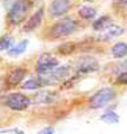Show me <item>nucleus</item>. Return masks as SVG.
I'll return each mask as SVG.
<instances>
[{"mask_svg":"<svg viewBox=\"0 0 127 134\" xmlns=\"http://www.w3.org/2000/svg\"><path fill=\"white\" fill-rule=\"evenodd\" d=\"M33 6L32 0H16L7 13V20L12 25H19L26 19L28 12Z\"/></svg>","mask_w":127,"mask_h":134,"instance_id":"1","label":"nucleus"},{"mask_svg":"<svg viewBox=\"0 0 127 134\" xmlns=\"http://www.w3.org/2000/svg\"><path fill=\"white\" fill-rule=\"evenodd\" d=\"M78 28V23L74 19L71 18H65L56 23L48 31V34L51 38L58 39V38H64L68 37L72 33H74Z\"/></svg>","mask_w":127,"mask_h":134,"instance_id":"2","label":"nucleus"},{"mask_svg":"<svg viewBox=\"0 0 127 134\" xmlns=\"http://www.w3.org/2000/svg\"><path fill=\"white\" fill-rule=\"evenodd\" d=\"M71 74V67L68 66H61V67H57L53 71L48 72L46 74L40 75V80L42 82V86L46 85H57L65 81Z\"/></svg>","mask_w":127,"mask_h":134,"instance_id":"3","label":"nucleus"},{"mask_svg":"<svg viewBox=\"0 0 127 134\" xmlns=\"http://www.w3.org/2000/svg\"><path fill=\"white\" fill-rule=\"evenodd\" d=\"M115 97L114 90L112 87H104L97 91L92 97L90 98V107L93 109H98L105 107L107 104L112 101Z\"/></svg>","mask_w":127,"mask_h":134,"instance_id":"4","label":"nucleus"},{"mask_svg":"<svg viewBox=\"0 0 127 134\" xmlns=\"http://www.w3.org/2000/svg\"><path fill=\"white\" fill-rule=\"evenodd\" d=\"M31 99L23 93H9L5 98V105L9 109L15 112H23L31 105Z\"/></svg>","mask_w":127,"mask_h":134,"instance_id":"5","label":"nucleus"},{"mask_svg":"<svg viewBox=\"0 0 127 134\" xmlns=\"http://www.w3.org/2000/svg\"><path fill=\"white\" fill-rule=\"evenodd\" d=\"M59 66V61L58 59H56L54 57H52L48 53H44L38 58L37 61V72L42 75V74H46L48 72L53 71L54 68Z\"/></svg>","mask_w":127,"mask_h":134,"instance_id":"6","label":"nucleus"},{"mask_svg":"<svg viewBox=\"0 0 127 134\" xmlns=\"http://www.w3.org/2000/svg\"><path fill=\"white\" fill-rule=\"evenodd\" d=\"M99 68L98 61L92 57H82L76 63V72L79 74H87L91 72H95Z\"/></svg>","mask_w":127,"mask_h":134,"instance_id":"7","label":"nucleus"},{"mask_svg":"<svg viewBox=\"0 0 127 134\" xmlns=\"http://www.w3.org/2000/svg\"><path fill=\"white\" fill-rule=\"evenodd\" d=\"M71 1L69 0H53L49 6V14L52 16H60L69 11Z\"/></svg>","mask_w":127,"mask_h":134,"instance_id":"8","label":"nucleus"},{"mask_svg":"<svg viewBox=\"0 0 127 134\" xmlns=\"http://www.w3.org/2000/svg\"><path fill=\"white\" fill-rule=\"evenodd\" d=\"M58 99V94L56 92L52 91H41L38 92L37 94L33 97L35 104H42V105H48V104H53L57 101Z\"/></svg>","mask_w":127,"mask_h":134,"instance_id":"9","label":"nucleus"},{"mask_svg":"<svg viewBox=\"0 0 127 134\" xmlns=\"http://www.w3.org/2000/svg\"><path fill=\"white\" fill-rule=\"evenodd\" d=\"M42 18H44V8L37 9L35 13H33L32 16L26 21L25 26H24V31L25 32H31V31L35 30L37 27H39V25L42 21Z\"/></svg>","mask_w":127,"mask_h":134,"instance_id":"10","label":"nucleus"},{"mask_svg":"<svg viewBox=\"0 0 127 134\" xmlns=\"http://www.w3.org/2000/svg\"><path fill=\"white\" fill-rule=\"evenodd\" d=\"M26 73H27V72H26L25 68H23V67H16V68H14L13 71L8 74V76H7V83H8L9 86L19 85V83L24 80Z\"/></svg>","mask_w":127,"mask_h":134,"instance_id":"11","label":"nucleus"},{"mask_svg":"<svg viewBox=\"0 0 127 134\" xmlns=\"http://www.w3.org/2000/svg\"><path fill=\"white\" fill-rule=\"evenodd\" d=\"M101 34H100V39L102 40H109L113 39V38H117L119 35H121L124 33V28L120 27V26L117 25H109L107 28H105L104 31H101Z\"/></svg>","mask_w":127,"mask_h":134,"instance_id":"12","label":"nucleus"},{"mask_svg":"<svg viewBox=\"0 0 127 134\" xmlns=\"http://www.w3.org/2000/svg\"><path fill=\"white\" fill-rule=\"evenodd\" d=\"M112 55L117 59H123L127 55V44L126 42H117L111 49Z\"/></svg>","mask_w":127,"mask_h":134,"instance_id":"13","label":"nucleus"},{"mask_svg":"<svg viewBox=\"0 0 127 134\" xmlns=\"http://www.w3.org/2000/svg\"><path fill=\"white\" fill-rule=\"evenodd\" d=\"M100 120L105 124H108V125H114V124H118L120 121V116L113 111H109L104 113L100 116Z\"/></svg>","mask_w":127,"mask_h":134,"instance_id":"14","label":"nucleus"},{"mask_svg":"<svg viewBox=\"0 0 127 134\" xmlns=\"http://www.w3.org/2000/svg\"><path fill=\"white\" fill-rule=\"evenodd\" d=\"M28 46V40H21L19 44H16L14 47H12L11 49L8 51V54L11 57H18L20 54H23L24 52L26 51Z\"/></svg>","mask_w":127,"mask_h":134,"instance_id":"15","label":"nucleus"},{"mask_svg":"<svg viewBox=\"0 0 127 134\" xmlns=\"http://www.w3.org/2000/svg\"><path fill=\"white\" fill-rule=\"evenodd\" d=\"M109 25H112L111 18H109L108 15H104V16H101V18L97 19V20L93 23V28H94L95 31H104L105 28H107Z\"/></svg>","mask_w":127,"mask_h":134,"instance_id":"16","label":"nucleus"},{"mask_svg":"<svg viewBox=\"0 0 127 134\" xmlns=\"http://www.w3.org/2000/svg\"><path fill=\"white\" fill-rule=\"evenodd\" d=\"M42 86V82L40 80V78H32V79H28L26 80L25 82L23 83V88L24 90H39L40 87Z\"/></svg>","mask_w":127,"mask_h":134,"instance_id":"17","label":"nucleus"},{"mask_svg":"<svg viewBox=\"0 0 127 134\" xmlns=\"http://www.w3.org/2000/svg\"><path fill=\"white\" fill-rule=\"evenodd\" d=\"M78 13L82 19H87L88 20V19L94 18L97 12H95L94 8H92V7H90V6H84V7H81V8H79Z\"/></svg>","mask_w":127,"mask_h":134,"instance_id":"18","label":"nucleus"},{"mask_svg":"<svg viewBox=\"0 0 127 134\" xmlns=\"http://www.w3.org/2000/svg\"><path fill=\"white\" fill-rule=\"evenodd\" d=\"M75 49V44L73 42H65L58 47V53L61 55H68V54L73 53Z\"/></svg>","mask_w":127,"mask_h":134,"instance_id":"19","label":"nucleus"},{"mask_svg":"<svg viewBox=\"0 0 127 134\" xmlns=\"http://www.w3.org/2000/svg\"><path fill=\"white\" fill-rule=\"evenodd\" d=\"M13 45V38L9 35H4L0 41V49L1 51H9Z\"/></svg>","mask_w":127,"mask_h":134,"instance_id":"20","label":"nucleus"},{"mask_svg":"<svg viewBox=\"0 0 127 134\" xmlns=\"http://www.w3.org/2000/svg\"><path fill=\"white\" fill-rule=\"evenodd\" d=\"M117 83H120V85H127V71L121 73L120 75L117 79Z\"/></svg>","mask_w":127,"mask_h":134,"instance_id":"21","label":"nucleus"},{"mask_svg":"<svg viewBox=\"0 0 127 134\" xmlns=\"http://www.w3.org/2000/svg\"><path fill=\"white\" fill-rule=\"evenodd\" d=\"M38 134H57V133L53 127H45V128H42L41 131H39Z\"/></svg>","mask_w":127,"mask_h":134,"instance_id":"22","label":"nucleus"},{"mask_svg":"<svg viewBox=\"0 0 127 134\" xmlns=\"http://www.w3.org/2000/svg\"><path fill=\"white\" fill-rule=\"evenodd\" d=\"M115 4H121V5H127V0H114Z\"/></svg>","mask_w":127,"mask_h":134,"instance_id":"23","label":"nucleus"},{"mask_svg":"<svg viewBox=\"0 0 127 134\" xmlns=\"http://www.w3.org/2000/svg\"><path fill=\"white\" fill-rule=\"evenodd\" d=\"M15 134H24V132H21V131H19V130H15Z\"/></svg>","mask_w":127,"mask_h":134,"instance_id":"24","label":"nucleus"},{"mask_svg":"<svg viewBox=\"0 0 127 134\" xmlns=\"http://www.w3.org/2000/svg\"><path fill=\"white\" fill-rule=\"evenodd\" d=\"M87 1H93V0H87Z\"/></svg>","mask_w":127,"mask_h":134,"instance_id":"25","label":"nucleus"}]
</instances>
